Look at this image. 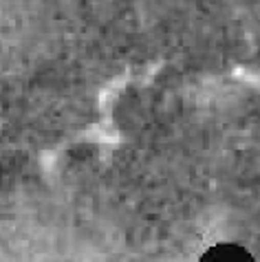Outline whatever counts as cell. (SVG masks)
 Instances as JSON below:
<instances>
[{"instance_id": "obj_1", "label": "cell", "mask_w": 260, "mask_h": 262, "mask_svg": "<svg viewBox=\"0 0 260 262\" xmlns=\"http://www.w3.org/2000/svg\"><path fill=\"white\" fill-rule=\"evenodd\" d=\"M199 262H256L254 256L241 245L234 243H219L201 256Z\"/></svg>"}]
</instances>
